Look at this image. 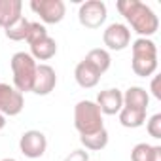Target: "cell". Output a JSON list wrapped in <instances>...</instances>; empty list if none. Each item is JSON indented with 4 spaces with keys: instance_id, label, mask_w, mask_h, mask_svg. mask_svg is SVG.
Instances as JSON below:
<instances>
[{
    "instance_id": "6da1fadb",
    "label": "cell",
    "mask_w": 161,
    "mask_h": 161,
    "mask_svg": "<svg viewBox=\"0 0 161 161\" xmlns=\"http://www.w3.org/2000/svg\"><path fill=\"white\" fill-rule=\"evenodd\" d=\"M116 8L140 38H148L157 32L159 19H157L155 12L150 6H146L144 2H138V0H119Z\"/></svg>"
},
{
    "instance_id": "7a4b0ae2",
    "label": "cell",
    "mask_w": 161,
    "mask_h": 161,
    "mask_svg": "<svg viewBox=\"0 0 161 161\" xmlns=\"http://www.w3.org/2000/svg\"><path fill=\"white\" fill-rule=\"evenodd\" d=\"M133 72L140 78H150L157 70V46L150 38H136L131 46Z\"/></svg>"
},
{
    "instance_id": "3957f363",
    "label": "cell",
    "mask_w": 161,
    "mask_h": 161,
    "mask_svg": "<svg viewBox=\"0 0 161 161\" xmlns=\"http://www.w3.org/2000/svg\"><path fill=\"white\" fill-rule=\"evenodd\" d=\"M74 127L80 133V136L93 135V133L104 129L103 114L93 101H80L74 106Z\"/></svg>"
},
{
    "instance_id": "277c9868",
    "label": "cell",
    "mask_w": 161,
    "mask_h": 161,
    "mask_svg": "<svg viewBox=\"0 0 161 161\" xmlns=\"http://www.w3.org/2000/svg\"><path fill=\"white\" fill-rule=\"evenodd\" d=\"M12 72H14V87L19 93H29L32 91L34 78H36V61L31 57V53L17 51L12 57Z\"/></svg>"
},
{
    "instance_id": "5b68a950",
    "label": "cell",
    "mask_w": 161,
    "mask_h": 161,
    "mask_svg": "<svg viewBox=\"0 0 161 161\" xmlns=\"http://www.w3.org/2000/svg\"><path fill=\"white\" fill-rule=\"evenodd\" d=\"M78 19L86 29H99L106 21V4L103 0H87L80 6L78 10Z\"/></svg>"
},
{
    "instance_id": "8992f818",
    "label": "cell",
    "mask_w": 161,
    "mask_h": 161,
    "mask_svg": "<svg viewBox=\"0 0 161 161\" xmlns=\"http://www.w3.org/2000/svg\"><path fill=\"white\" fill-rule=\"evenodd\" d=\"M31 10L36 15H40V19L47 25L61 23L66 14V6L63 0H32Z\"/></svg>"
},
{
    "instance_id": "52a82bcc",
    "label": "cell",
    "mask_w": 161,
    "mask_h": 161,
    "mask_svg": "<svg viewBox=\"0 0 161 161\" xmlns=\"http://www.w3.org/2000/svg\"><path fill=\"white\" fill-rule=\"evenodd\" d=\"M46 148H47V138L42 131L31 129V131H25L19 138V150L29 159L42 157L46 153Z\"/></svg>"
},
{
    "instance_id": "ba28073f",
    "label": "cell",
    "mask_w": 161,
    "mask_h": 161,
    "mask_svg": "<svg viewBox=\"0 0 161 161\" xmlns=\"http://www.w3.org/2000/svg\"><path fill=\"white\" fill-rule=\"evenodd\" d=\"M25 108V97L10 84H0V114L2 116H17Z\"/></svg>"
},
{
    "instance_id": "9c48e42d",
    "label": "cell",
    "mask_w": 161,
    "mask_h": 161,
    "mask_svg": "<svg viewBox=\"0 0 161 161\" xmlns=\"http://www.w3.org/2000/svg\"><path fill=\"white\" fill-rule=\"evenodd\" d=\"M103 42L110 51H123L131 44V31L123 23H112L104 29Z\"/></svg>"
},
{
    "instance_id": "30bf717a",
    "label": "cell",
    "mask_w": 161,
    "mask_h": 161,
    "mask_svg": "<svg viewBox=\"0 0 161 161\" xmlns=\"http://www.w3.org/2000/svg\"><path fill=\"white\" fill-rule=\"evenodd\" d=\"M57 86V74L55 68L49 64H38L36 68V78H34V86H32V93L44 97L49 95Z\"/></svg>"
},
{
    "instance_id": "8fae6325",
    "label": "cell",
    "mask_w": 161,
    "mask_h": 161,
    "mask_svg": "<svg viewBox=\"0 0 161 161\" xmlns=\"http://www.w3.org/2000/svg\"><path fill=\"white\" fill-rule=\"evenodd\" d=\"M101 110V114L106 116H116L119 114V110L123 108V93L119 89H104L97 95V103H95Z\"/></svg>"
},
{
    "instance_id": "7c38bea8",
    "label": "cell",
    "mask_w": 161,
    "mask_h": 161,
    "mask_svg": "<svg viewBox=\"0 0 161 161\" xmlns=\"http://www.w3.org/2000/svg\"><path fill=\"white\" fill-rule=\"evenodd\" d=\"M74 78H76V84L80 87H84V89H91L99 84V80H101V74L87 63V61H80L74 68Z\"/></svg>"
},
{
    "instance_id": "4fadbf2b",
    "label": "cell",
    "mask_w": 161,
    "mask_h": 161,
    "mask_svg": "<svg viewBox=\"0 0 161 161\" xmlns=\"http://www.w3.org/2000/svg\"><path fill=\"white\" fill-rule=\"evenodd\" d=\"M21 12H23L21 0H0V27L2 29L10 27L23 15Z\"/></svg>"
},
{
    "instance_id": "5bb4252c",
    "label": "cell",
    "mask_w": 161,
    "mask_h": 161,
    "mask_svg": "<svg viewBox=\"0 0 161 161\" xmlns=\"http://www.w3.org/2000/svg\"><path fill=\"white\" fill-rule=\"evenodd\" d=\"M57 53V42L47 34L46 38L31 44V57L34 61H49Z\"/></svg>"
},
{
    "instance_id": "9a60e30c",
    "label": "cell",
    "mask_w": 161,
    "mask_h": 161,
    "mask_svg": "<svg viewBox=\"0 0 161 161\" xmlns=\"http://www.w3.org/2000/svg\"><path fill=\"white\" fill-rule=\"evenodd\" d=\"M148 103H150V95L144 87L133 86L123 93V106H127V108L148 110Z\"/></svg>"
},
{
    "instance_id": "2e32d148",
    "label": "cell",
    "mask_w": 161,
    "mask_h": 161,
    "mask_svg": "<svg viewBox=\"0 0 161 161\" xmlns=\"http://www.w3.org/2000/svg\"><path fill=\"white\" fill-rule=\"evenodd\" d=\"M84 61H87L101 76L110 68V64H112V57H110V53L106 51V49H103V47H95V49H91L87 55H86V59Z\"/></svg>"
},
{
    "instance_id": "e0dca14e",
    "label": "cell",
    "mask_w": 161,
    "mask_h": 161,
    "mask_svg": "<svg viewBox=\"0 0 161 161\" xmlns=\"http://www.w3.org/2000/svg\"><path fill=\"white\" fill-rule=\"evenodd\" d=\"M118 116H119V123L123 127H129V129H136V127L144 125V121H146V110H136V108L123 106Z\"/></svg>"
},
{
    "instance_id": "ac0fdd59",
    "label": "cell",
    "mask_w": 161,
    "mask_h": 161,
    "mask_svg": "<svg viewBox=\"0 0 161 161\" xmlns=\"http://www.w3.org/2000/svg\"><path fill=\"white\" fill-rule=\"evenodd\" d=\"M80 142H82V146L86 150H91V152H101L106 148L108 144V131L106 129H101L93 135H84L80 136Z\"/></svg>"
},
{
    "instance_id": "d6986e66",
    "label": "cell",
    "mask_w": 161,
    "mask_h": 161,
    "mask_svg": "<svg viewBox=\"0 0 161 161\" xmlns=\"http://www.w3.org/2000/svg\"><path fill=\"white\" fill-rule=\"evenodd\" d=\"M29 27H31V21H29V19H25V15H21L17 21H14L10 27H6V29H4V34H6V38L14 40V42H21V40H25V38H27Z\"/></svg>"
},
{
    "instance_id": "ffe728a7",
    "label": "cell",
    "mask_w": 161,
    "mask_h": 161,
    "mask_svg": "<svg viewBox=\"0 0 161 161\" xmlns=\"http://www.w3.org/2000/svg\"><path fill=\"white\" fill-rule=\"evenodd\" d=\"M152 144H146V142H140L136 144L133 150H131V161H150L152 157Z\"/></svg>"
},
{
    "instance_id": "44dd1931",
    "label": "cell",
    "mask_w": 161,
    "mask_h": 161,
    "mask_svg": "<svg viewBox=\"0 0 161 161\" xmlns=\"http://www.w3.org/2000/svg\"><path fill=\"white\" fill-rule=\"evenodd\" d=\"M47 36V31H46V27L44 25H40V23H32L31 21V27H29V32H27V42H29V46L31 44H34V42H38V40H42V38H46Z\"/></svg>"
},
{
    "instance_id": "7402d4cb",
    "label": "cell",
    "mask_w": 161,
    "mask_h": 161,
    "mask_svg": "<svg viewBox=\"0 0 161 161\" xmlns=\"http://www.w3.org/2000/svg\"><path fill=\"white\" fill-rule=\"evenodd\" d=\"M146 131L152 138H161V114H153L146 121Z\"/></svg>"
},
{
    "instance_id": "603a6c76",
    "label": "cell",
    "mask_w": 161,
    "mask_h": 161,
    "mask_svg": "<svg viewBox=\"0 0 161 161\" xmlns=\"http://www.w3.org/2000/svg\"><path fill=\"white\" fill-rule=\"evenodd\" d=\"M63 161H89V153L86 150H82V148H80V150H72Z\"/></svg>"
},
{
    "instance_id": "cb8c5ba5",
    "label": "cell",
    "mask_w": 161,
    "mask_h": 161,
    "mask_svg": "<svg viewBox=\"0 0 161 161\" xmlns=\"http://www.w3.org/2000/svg\"><path fill=\"white\" fill-rule=\"evenodd\" d=\"M152 95L157 99V101H161V89H159V76H153V80H152Z\"/></svg>"
},
{
    "instance_id": "d4e9b609",
    "label": "cell",
    "mask_w": 161,
    "mask_h": 161,
    "mask_svg": "<svg viewBox=\"0 0 161 161\" xmlns=\"http://www.w3.org/2000/svg\"><path fill=\"white\" fill-rule=\"evenodd\" d=\"M150 161H161V146H153L152 148V157Z\"/></svg>"
},
{
    "instance_id": "484cf974",
    "label": "cell",
    "mask_w": 161,
    "mask_h": 161,
    "mask_svg": "<svg viewBox=\"0 0 161 161\" xmlns=\"http://www.w3.org/2000/svg\"><path fill=\"white\" fill-rule=\"evenodd\" d=\"M6 127V116H2V114H0V131H2Z\"/></svg>"
},
{
    "instance_id": "4316f807",
    "label": "cell",
    "mask_w": 161,
    "mask_h": 161,
    "mask_svg": "<svg viewBox=\"0 0 161 161\" xmlns=\"http://www.w3.org/2000/svg\"><path fill=\"white\" fill-rule=\"evenodd\" d=\"M2 161H15V159H12V157H6V159H2Z\"/></svg>"
}]
</instances>
